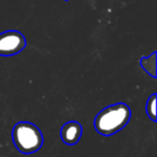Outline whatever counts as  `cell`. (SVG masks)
I'll return each instance as SVG.
<instances>
[{"label": "cell", "mask_w": 157, "mask_h": 157, "mask_svg": "<svg viewBox=\"0 0 157 157\" xmlns=\"http://www.w3.org/2000/svg\"><path fill=\"white\" fill-rule=\"evenodd\" d=\"M12 139L15 147L23 154H33L43 144V135L40 128L30 122L17 123L12 130Z\"/></svg>", "instance_id": "2"}, {"label": "cell", "mask_w": 157, "mask_h": 157, "mask_svg": "<svg viewBox=\"0 0 157 157\" xmlns=\"http://www.w3.org/2000/svg\"><path fill=\"white\" fill-rule=\"evenodd\" d=\"M66 1H68V0H66Z\"/></svg>", "instance_id": "7"}, {"label": "cell", "mask_w": 157, "mask_h": 157, "mask_svg": "<svg viewBox=\"0 0 157 157\" xmlns=\"http://www.w3.org/2000/svg\"><path fill=\"white\" fill-rule=\"evenodd\" d=\"M26 48L24 35L17 30H8L0 33V56H13Z\"/></svg>", "instance_id": "3"}, {"label": "cell", "mask_w": 157, "mask_h": 157, "mask_svg": "<svg viewBox=\"0 0 157 157\" xmlns=\"http://www.w3.org/2000/svg\"><path fill=\"white\" fill-rule=\"evenodd\" d=\"M131 117L130 108L124 102L111 105L102 109L94 120V127L102 136H112L122 130Z\"/></svg>", "instance_id": "1"}, {"label": "cell", "mask_w": 157, "mask_h": 157, "mask_svg": "<svg viewBox=\"0 0 157 157\" xmlns=\"http://www.w3.org/2000/svg\"><path fill=\"white\" fill-rule=\"evenodd\" d=\"M156 94H153L150 98L147 99L146 101V107H145V110H146V114L147 116L153 121V122H156V116H157V113H156Z\"/></svg>", "instance_id": "6"}, {"label": "cell", "mask_w": 157, "mask_h": 157, "mask_svg": "<svg viewBox=\"0 0 157 157\" xmlns=\"http://www.w3.org/2000/svg\"><path fill=\"white\" fill-rule=\"evenodd\" d=\"M82 132H83L82 125L75 121H70L61 127L60 138L63 143L68 144V145H74L80 141Z\"/></svg>", "instance_id": "4"}, {"label": "cell", "mask_w": 157, "mask_h": 157, "mask_svg": "<svg viewBox=\"0 0 157 157\" xmlns=\"http://www.w3.org/2000/svg\"><path fill=\"white\" fill-rule=\"evenodd\" d=\"M140 65L143 68L146 73L150 74L152 78H156L157 76V61H156V52H153L150 56L142 57L140 60Z\"/></svg>", "instance_id": "5"}]
</instances>
